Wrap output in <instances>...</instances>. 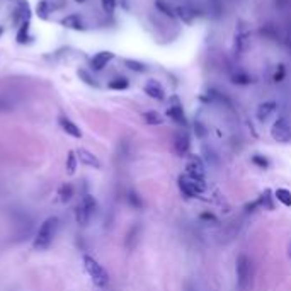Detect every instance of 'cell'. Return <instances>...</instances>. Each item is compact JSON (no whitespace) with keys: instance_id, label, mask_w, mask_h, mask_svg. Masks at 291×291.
Here are the masks:
<instances>
[{"instance_id":"1","label":"cell","mask_w":291,"mask_h":291,"mask_svg":"<svg viewBox=\"0 0 291 291\" xmlns=\"http://www.w3.org/2000/svg\"><path fill=\"white\" fill-rule=\"evenodd\" d=\"M56 230H58V218H48L43 221V225L40 227L36 233V239H34V249L36 250H46V249L51 245L53 239L56 235Z\"/></svg>"},{"instance_id":"2","label":"cell","mask_w":291,"mask_h":291,"mask_svg":"<svg viewBox=\"0 0 291 291\" xmlns=\"http://www.w3.org/2000/svg\"><path fill=\"white\" fill-rule=\"evenodd\" d=\"M235 271H237V290L250 291L252 290V262L245 254H240L239 257H237Z\"/></svg>"},{"instance_id":"3","label":"cell","mask_w":291,"mask_h":291,"mask_svg":"<svg viewBox=\"0 0 291 291\" xmlns=\"http://www.w3.org/2000/svg\"><path fill=\"white\" fill-rule=\"evenodd\" d=\"M83 266H85L87 273H89V276L92 278V281H94L95 286H99V288L107 286V283H109V276H107L106 269L97 262V260L92 259L90 255H83Z\"/></svg>"},{"instance_id":"4","label":"cell","mask_w":291,"mask_h":291,"mask_svg":"<svg viewBox=\"0 0 291 291\" xmlns=\"http://www.w3.org/2000/svg\"><path fill=\"white\" fill-rule=\"evenodd\" d=\"M177 184H179V189H181L182 196H186V198H194V196H198L199 193H203V191L206 189L205 181H198V179L189 177L187 174L179 175Z\"/></svg>"},{"instance_id":"5","label":"cell","mask_w":291,"mask_h":291,"mask_svg":"<svg viewBox=\"0 0 291 291\" xmlns=\"http://www.w3.org/2000/svg\"><path fill=\"white\" fill-rule=\"evenodd\" d=\"M271 136L278 143H290L291 141V125L286 118H278L271 126Z\"/></svg>"},{"instance_id":"6","label":"cell","mask_w":291,"mask_h":291,"mask_svg":"<svg viewBox=\"0 0 291 291\" xmlns=\"http://www.w3.org/2000/svg\"><path fill=\"white\" fill-rule=\"evenodd\" d=\"M186 172L189 177L198 179V181H205V164H203L201 157L191 155L186 164Z\"/></svg>"},{"instance_id":"7","label":"cell","mask_w":291,"mask_h":291,"mask_svg":"<svg viewBox=\"0 0 291 291\" xmlns=\"http://www.w3.org/2000/svg\"><path fill=\"white\" fill-rule=\"evenodd\" d=\"M14 2H15L14 22H17V24H24V22H29V17H31L29 3L26 2V0H14Z\"/></svg>"},{"instance_id":"8","label":"cell","mask_w":291,"mask_h":291,"mask_svg":"<svg viewBox=\"0 0 291 291\" xmlns=\"http://www.w3.org/2000/svg\"><path fill=\"white\" fill-rule=\"evenodd\" d=\"M113 60H114V53H111V51H99V53H95V55L92 56L90 68L94 72H101V70H104V68L107 67V63H109V61H113Z\"/></svg>"},{"instance_id":"9","label":"cell","mask_w":291,"mask_h":291,"mask_svg":"<svg viewBox=\"0 0 291 291\" xmlns=\"http://www.w3.org/2000/svg\"><path fill=\"white\" fill-rule=\"evenodd\" d=\"M276 109H278V102L276 101H264V102H260L257 111H255V118H257L260 123H266L276 113Z\"/></svg>"},{"instance_id":"10","label":"cell","mask_w":291,"mask_h":291,"mask_svg":"<svg viewBox=\"0 0 291 291\" xmlns=\"http://www.w3.org/2000/svg\"><path fill=\"white\" fill-rule=\"evenodd\" d=\"M75 153H77V159H79V162L82 164V166L92 167V168H101V160H99L92 152L87 150V148H79Z\"/></svg>"},{"instance_id":"11","label":"cell","mask_w":291,"mask_h":291,"mask_svg":"<svg viewBox=\"0 0 291 291\" xmlns=\"http://www.w3.org/2000/svg\"><path fill=\"white\" fill-rule=\"evenodd\" d=\"M174 148H175V153L181 157H186L187 153H189V148H191V138L187 135L186 131H179L177 135L174 138Z\"/></svg>"},{"instance_id":"12","label":"cell","mask_w":291,"mask_h":291,"mask_svg":"<svg viewBox=\"0 0 291 291\" xmlns=\"http://www.w3.org/2000/svg\"><path fill=\"white\" fill-rule=\"evenodd\" d=\"M143 92L148 97L155 99V101H164L166 99V90H164V87L157 80H148L143 85Z\"/></svg>"},{"instance_id":"13","label":"cell","mask_w":291,"mask_h":291,"mask_svg":"<svg viewBox=\"0 0 291 291\" xmlns=\"http://www.w3.org/2000/svg\"><path fill=\"white\" fill-rule=\"evenodd\" d=\"M58 125H60V128L63 129L67 135H70V136H74V138H82V131H80V128L75 125L74 121L70 120V118H67V116H60L58 118Z\"/></svg>"},{"instance_id":"14","label":"cell","mask_w":291,"mask_h":291,"mask_svg":"<svg viewBox=\"0 0 291 291\" xmlns=\"http://www.w3.org/2000/svg\"><path fill=\"white\" fill-rule=\"evenodd\" d=\"M61 24H63L65 28L74 29V31L85 29V22H83V19L80 17L79 14H70V15H67V17H63L61 19Z\"/></svg>"},{"instance_id":"15","label":"cell","mask_w":291,"mask_h":291,"mask_svg":"<svg viewBox=\"0 0 291 291\" xmlns=\"http://www.w3.org/2000/svg\"><path fill=\"white\" fill-rule=\"evenodd\" d=\"M167 116L170 118L172 121L177 123V125L187 126L186 114H184V111H182V106H181V104H174V106L168 107V109H167Z\"/></svg>"},{"instance_id":"16","label":"cell","mask_w":291,"mask_h":291,"mask_svg":"<svg viewBox=\"0 0 291 291\" xmlns=\"http://www.w3.org/2000/svg\"><path fill=\"white\" fill-rule=\"evenodd\" d=\"M196 10L191 9L189 5H181L175 9V17H179L182 22H186V24H193L194 19H196Z\"/></svg>"},{"instance_id":"17","label":"cell","mask_w":291,"mask_h":291,"mask_svg":"<svg viewBox=\"0 0 291 291\" xmlns=\"http://www.w3.org/2000/svg\"><path fill=\"white\" fill-rule=\"evenodd\" d=\"M90 216H92L90 211L85 208V206L82 205V203H80V205L77 206V209H75V218H77V221H79L80 225H83V227H85V225L89 223Z\"/></svg>"},{"instance_id":"18","label":"cell","mask_w":291,"mask_h":291,"mask_svg":"<svg viewBox=\"0 0 291 291\" xmlns=\"http://www.w3.org/2000/svg\"><path fill=\"white\" fill-rule=\"evenodd\" d=\"M107 87H109L111 90H126L129 87V80L126 79V77H116V79L109 80Z\"/></svg>"},{"instance_id":"19","label":"cell","mask_w":291,"mask_h":291,"mask_svg":"<svg viewBox=\"0 0 291 291\" xmlns=\"http://www.w3.org/2000/svg\"><path fill=\"white\" fill-rule=\"evenodd\" d=\"M271 189H266L262 194L257 198V201H259V206L260 208H264V209H274V203H273V198L274 196H271Z\"/></svg>"},{"instance_id":"20","label":"cell","mask_w":291,"mask_h":291,"mask_svg":"<svg viewBox=\"0 0 291 291\" xmlns=\"http://www.w3.org/2000/svg\"><path fill=\"white\" fill-rule=\"evenodd\" d=\"M125 65H126V68L136 72V74H145V72L148 70V67L145 63H141V61H138V60H131V58H126Z\"/></svg>"},{"instance_id":"21","label":"cell","mask_w":291,"mask_h":291,"mask_svg":"<svg viewBox=\"0 0 291 291\" xmlns=\"http://www.w3.org/2000/svg\"><path fill=\"white\" fill-rule=\"evenodd\" d=\"M14 109H15V104H14L12 99H10L9 95H5V94H0V114L12 113Z\"/></svg>"},{"instance_id":"22","label":"cell","mask_w":291,"mask_h":291,"mask_svg":"<svg viewBox=\"0 0 291 291\" xmlns=\"http://www.w3.org/2000/svg\"><path fill=\"white\" fill-rule=\"evenodd\" d=\"M274 198L278 199L279 203H283L285 206H291V191L288 189H283V187H279V189L274 191Z\"/></svg>"},{"instance_id":"23","label":"cell","mask_w":291,"mask_h":291,"mask_svg":"<svg viewBox=\"0 0 291 291\" xmlns=\"http://www.w3.org/2000/svg\"><path fill=\"white\" fill-rule=\"evenodd\" d=\"M232 82L235 85H250L252 83V77L245 72H237V74L232 75Z\"/></svg>"},{"instance_id":"24","label":"cell","mask_w":291,"mask_h":291,"mask_svg":"<svg viewBox=\"0 0 291 291\" xmlns=\"http://www.w3.org/2000/svg\"><path fill=\"white\" fill-rule=\"evenodd\" d=\"M155 7H157V10L162 12L164 15H168V17H172V19L175 17V10L168 5L166 0H155Z\"/></svg>"},{"instance_id":"25","label":"cell","mask_w":291,"mask_h":291,"mask_svg":"<svg viewBox=\"0 0 291 291\" xmlns=\"http://www.w3.org/2000/svg\"><path fill=\"white\" fill-rule=\"evenodd\" d=\"M143 120L147 125H162L164 123V118L157 111H147V113H143Z\"/></svg>"},{"instance_id":"26","label":"cell","mask_w":291,"mask_h":291,"mask_svg":"<svg viewBox=\"0 0 291 291\" xmlns=\"http://www.w3.org/2000/svg\"><path fill=\"white\" fill-rule=\"evenodd\" d=\"M58 196H60V201L61 203H68L74 196V187H72V184H63V186L60 187L58 191Z\"/></svg>"},{"instance_id":"27","label":"cell","mask_w":291,"mask_h":291,"mask_svg":"<svg viewBox=\"0 0 291 291\" xmlns=\"http://www.w3.org/2000/svg\"><path fill=\"white\" fill-rule=\"evenodd\" d=\"M77 75H79V79L82 80V82H85L87 85H90V87H95V89H97V87H99V83L95 82V79H94V77H92V75H90L87 70H83V68H80V70H77Z\"/></svg>"},{"instance_id":"28","label":"cell","mask_w":291,"mask_h":291,"mask_svg":"<svg viewBox=\"0 0 291 291\" xmlns=\"http://www.w3.org/2000/svg\"><path fill=\"white\" fill-rule=\"evenodd\" d=\"M77 162H79V159H77V153L75 152H68V155H67V172L70 175L75 174Z\"/></svg>"},{"instance_id":"29","label":"cell","mask_w":291,"mask_h":291,"mask_svg":"<svg viewBox=\"0 0 291 291\" xmlns=\"http://www.w3.org/2000/svg\"><path fill=\"white\" fill-rule=\"evenodd\" d=\"M247 31H245L244 28H239V31H237V34H235V43H237V48L242 51L244 49V46L245 43H247Z\"/></svg>"},{"instance_id":"30","label":"cell","mask_w":291,"mask_h":291,"mask_svg":"<svg viewBox=\"0 0 291 291\" xmlns=\"http://www.w3.org/2000/svg\"><path fill=\"white\" fill-rule=\"evenodd\" d=\"M29 38V22L19 26V33H17V41L19 43H26V40Z\"/></svg>"},{"instance_id":"31","label":"cell","mask_w":291,"mask_h":291,"mask_svg":"<svg viewBox=\"0 0 291 291\" xmlns=\"http://www.w3.org/2000/svg\"><path fill=\"white\" fill-rule=\"evenodd\" d=\"M82 205L85 206L87 209L90 211V214H94L95 213V209H97V203H95V199L90 196V194H85L82 199Z\"/></svg>"},{"instance_id":"32","label":"cell","mask_w":291,"mask_h":291,"mask_svg":"<svg viewBox=\"0 0 291 291\" xmlns=\"http://www.w3.org/2000/svg\"><path fill=\"white\" fill-rule=\"evenodd\" d=\"M252 164L257 166L259 168H269V160H267L264 155H259V153L252 155Z\"/></svg>"},{"instance_id":"33","label":"cell","mask_w":291,"mask_h":291,"mask_svg":"<svg viewBox=\"0 0 291 291\" xmlns=\"http://www.w3.org/2000/svg\"><path fill=\"white\" fill-rule=\"evenodd\" d=\"M128 201H129V205L136 209H140L141 206H143V201H141V198L138 196L135 191H128Z\"/></svg>"},{"instance_id":"34","label":"cell","mask_w":291,"mask_h":291,"mask_svg":"<svg viewBox=\"0 0 291 291\" xmlns=\"http://www.w3.org/2000/svg\"><path fill=\"white\" fill-rule=\"evenodd\" d=\"M36 12L41 19H48V12H49V3L46 0H41L36 7Z\"/></svg>"},{"instance_id":"35","label":"cell","mask_w":291,"mask_h":291,"mask_svg":"<svg viewBox=\"0 0 291 291\" xmlns=\"http://www.w3.org/2000/svg\"><path fill=\"white\" fill-rule=\"evenodd\" d=\"M101 3H102V9L107 14H113L114 9H116V0H101Z\"/></svg>"},{"instance_id":"36","label":"cell","mask_w":291,"mask_h":291,"mask_svg":"<svg viewBox=\"0 0 291 291\" xmlns=\"http://www.w3.org/2000/svg\"><path fill=\"white\" fill-rule=\"evenodd\" d=\"M285 75H286L285 65H278V70H276V74H274V82H281V80L285 79Z\"/></svg>"},{"instance_id":"37","label":"cell","mask_w":291,"mask_h":291,"mask_svg":"<svg viewBox=\"0 0 291 291\" xmlns=\"http://www.w3.org/2000/svg\"><path fill=\"white\" fill-rule=\"evenodd\" d=\"M199 218H201L203 221H208V223H209V221H211V223H218V218L214 216L213 213H208V211L201 213V216H199Z\"/></svg>"},{"instance_id":"38","label":"cell","mask_w":291,"mask_h":291,"mask_svg":"<svg viewBox=\"0 0 291 291\" xmlns=\"http://www.w3.org/2000/svg\"><path fill=\"white\" fill-rule=\"evenodd\" d=\"M257 208H260L257 199H255V201H252V203H249V205H245V209H247V211H255Z\"/></svg>"},{"instance_id":"39","label":"cell","mask_w":291,"mask_h":291,"mask_svg":"<svg viewBox=\"0 0 291 291\" xmlns=\"http://www.w3.org/2000/svg\"><path fill=\"white\" fill-rule=\"evenodd\" d=\"M194 128H196V131H198L199 136H205V129H203L201 123H196V125H194Z\"/></svg>"},{"instance_id":"40","label":"cell","mask_w":291,"mask_h":291,"mask_svg":"<svg viewBox=\"0 0 291 291\" xmlns=\"http://www.w3.org/2000/svg\"><path fill=\"white\" fill-rule=\"evenodd\" d=\"M3 34V26H0V36Z\"/></svg>"},{"instance_id":"41","label":"cell","mask_w":291,"mask_h":291,"mask_svg":"<svg viewBox=\"0 0 291 291\" xmlns=\"http://www.w3.org/2000/svg\"><path fill=\"white\" fill-rule=\"evenodd\" d=\"M288 255H290V259H291V242H290V250H288Z\"/></svg>"},{"instance_id":"42","label":"cell","mask_w":291,"mask_h":291,"mask_svg":"<svg viewBox=\"0 0 291 291\" xmlns=\"http://www.w3.org/2000/svg\"><path fill=\"white\" fill-rule=\"evenodd\" d=\"M75 2H79V3H83V2H85V0H75Z\"/></svg>"}]
</instances>
